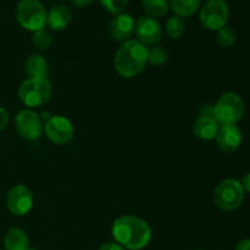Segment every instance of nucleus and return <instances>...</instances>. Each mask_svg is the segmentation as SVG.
I'll list each match as a JSON object with an SVG mask.
<instances>
[{
  "instance_id": "1",
  "label": "nucleus",
  "mask_w": 250,
  "mask_h": 250,
  "mask_svg": "<svg viewBox=\"0 0 250 250\" xmlns=\"http://www.w3.org/2000/svg\"><path fill=\"white\" fill-rule=\"evenodd\" d=\"M111 233L116 243L129 250L144 249L151 241L150 226L133 215H124L115 220Z\"/></svg>"
},
{
  "instance_id": "2",
  "label": "nucleus",
  "mask_w": 250,
  "mask_h": 250,
  "mask_svg": "<svg viewBox=\"0 0 250 250\" xmlns=\"http://www.w3.org/2000/svg\"><path fill=\"white\" fill-rule=\"evenodd\" d=\"M114 62L121 77H136L148 62V48L136 39L124 42L115 54Z\"/></svg>"
},
{
  "instance_id": "3",
  "label": "nucleus",
  "mask_w": 250,
  "mask_h": 250,
  "mask_svg": "<svg viewBox=\"0 0 250 250\" xmlns=\"http://www.w3.org/2000/svg\"><path fill=\"white\" fill-rule=\"evenodd\" d=\"M243 115L244 102L237 93H225L214 105V119L221 126H236Z\"/></svg>"
},
{
  "instance_id": "4",
  "label": "nucleus",
  "mask_w": 250,
  "mask_h": 250,
  "mask_svg": "<svg viewBox=\"0 0 250 250\" xmlns=\"http://www.w3.org/2000/svg\"><path fill=\"white\" fill-rule=\"evenodd\" d=\"M15 15L20 26L26 31H39L46 24V10L39 0H20Z\"/></svg>"
},
{
  "instance_id": "5",
  "label": "nucleus",
  "mask_w": 250,
  "mask_h": 250,
  "mask_svg": "<svg viewBox=\"0 0 250 250\" xmlns=\"http://www.w3.org/2000/svg\"><path fill=\"white\" fill-rule=\"evenodd\" d=\"M51 84L48 78H27L19 88V98L27 107H39L50 100Z\"/></svg>"
},
{
  "instance_id": "6",
  "label": "nucleus",
  "mask_w": 250,
  "mask_h": 250,
  "mask_svg": "<svg viewBox=\"0 0 250 250\" xmlns=\"http://www.w3.org/2000/svg\"><path fill=\"white\" fill-rule=\"evenodd\" d=\"M244 189L241 181L227 178L217 185L214 193L215 205L221 211L231 212L238 209L244 199Z\"/></svg>"
},
{
  "instance_id": "7",
  "label": "nucleus",
  "mask_w": 250,
  "mask_h": 250,
  "mask_svg": "<svg viewBox=\"0 0 250 250\" xmlns=\"http://www.w3.org/2000/svg\"><path fill=\"white\" fill-rule=\"evenodd\" d=\"M229 17V5L225 0H208L199 10V20L209 31H219L227 24Z\"/></svg>"
},
{
  "instance_id": "8",
  "label": "nucleus",
  "mask_w": 250,
  "mask_h": 250,
  "mask_svg": "<svg viewBox=\"0 0 250 250\" xmlns=\"http://www.w3.org/2000/svg\"><path fill=\"white\" fill-rule=\"evenodd\" d=\"M15 129L24 141H36L44 133V124L41 116L31 109L21 110L15 115Z\"/></svg>"
},
{
  "instance_id": "9",
  "label": "nucleus",
  "mask_w": 250,
  "mask_h": 250,
  "mask_svg": "<svg viewBox=\"0 0 250 250\" xmlns=\"http://www.w3.org/2000/svg\"><path fill=\"white\" fill-rule=\"evenodd\" d=\"M44 133L51 143L65 146L73 139L75 128L70 120L61 115H55V116H50L45 121Z\"/></svg>"
},
{
  "instance_id": "10",
  "label": "nucleus",
  "mask_w": 250,
  "mask_h": 250,
  "mask_svg": "<svg viewBox=\"0 0 250 250\" xmlns=\"http://www.w3.org/2000/svg\"><path fill=\"white\" fill-rule=\"evenodd\" d=\"M33 207V194L24 185H16L6 194V208L15 216H24Z\"/></svg>"
},
{
  "instance_id": "11",
  "label": "nucleus",
  "mask_w": 250,
  "mask_h": 250,
  "mask_svg": "<svg viewBox=\"0 0 250 250\" xmlns=\"http://www.w3.org/2000/svg\"><path fill=\"white\" fill-rule=\"evenodd\" d=\"M134 32L137 34V41L141 42L144 45H158V43L161 39V26L159 21L154 17L141 16L136 22V28Z\"/></svg>"
},
{
  "instance_id": "12",
  "label": "nucleus",
  "mask_w": 250,
  "mask_h": 250,
  "mask_svg": "<svg viewBox=\"0 0 250 250\" xmlns=\"http://www.w3.org/2000/svg\"><path fill=\"white\" fill-rule=\"evenodd\" d=\"M136 22L133 17L128 14L115 15L109 23V36L115 42H127L134 33Z\"/></svg>"
},
{
  "instance_id": "13",
  "label": "nucleus",
  "mask_w": 250,
  "mask_h": 250,
  "mask_svg": "<svg viewBox=\"0 0 250 250\" xmlns=\"http://www.w3.org/2000/svg\"><path fill=\"white\" fill-rule=\"evenodd\" d=\"M215 139L220 150L224 153H234L241 146L243 136L237 126H221Z\"/></svg>"
},
{
  "instance_id": "14",
  "label": "nucleus",
  "mask_w": 250,
  "mask_h": 250,
  "mask_svg": "<svg viewBox=\"0 0 250 250\" xmlns=\"http://www.w3.org/2000/svg\"><path fill=\"white\" fill-rule=\"evenodd\" d=\"M72 21V11L65 4H59L46 12V24L53 31H62Z\"/></svg>"
},
{
  "instance_id": "15",
  "label": "nucleus",
  "mask_w": 250,
  "mask_h": 250,
  "mask_svg": "<svg viewBox=\"0 0 250 250\" xmlns=\"http://www.w3.org/2000/svg\"><path fill=\"white\" fill-rule=\"evenodd\" d=\"M220 129V125L214 116H198L195 120L193 132L195 137L202 141H211L215 139L217 132Z\"/></svg>"
},
{
  "instance_id": "16",
  "label": "nucleus",
  "mask_w": 250,
  "mask_h": 250,
  "mask_svg": "<svg viewBox=\"0 0 250 250\" xmlns=\"http://www.w3.org/2000/svg\"><path fill=\"white\" fill-rule=\"evenodd\" d=\"M5 250H28L29 239L26 232L19 227H11L4 236Z\"/></svg>"
},
{
  "instance_id": "17",
  "label": "nucleus",
  "mask_w": 250,
  "mask_h": 250,
  "mask_svg": "<svg viewBox=\"0 0 250 250\" xmlns=\"http://www.w3.org/2000/svg\"><path fill=\"white\" fill-rule=\"evenodd\" d=\"M26 72L29 78H46L48 62L39 54H32L26 61Z\"/></svg>"
},
{
  "instance_id": "18",
  "label": "nucleus",
  "mask_w": 250,
  "mask_h": 250,
  "mask_svg": "<svg viewBox=\"0 0 250 250\" xmlns=\"http://www.w3.org/2000/svg\"><path fill=\"white\" fill-rule=\"evenodd\" d=\"M202 0H168L170 9L180 17H189L200 9Z\"/></svg>"
},
{
  "instance_id": "19",
  "label": "nucleus",
  "mask_w": 250,
  "mask_h": 250,
  "mask_svg": "<svg viewBox=\"0 0 250 250\" xmlns=\"http://www.w3.org/2000/svg\"><path fill=\"white\" fill-rule=\"evenodd\" d=\"M142 6L148 16L154 19L165 16L170 9L168 0H142Z\"/></svg>"
},
{
  "instance_id": "20",
  "label": "nucleus",
  "mask_w": 250,
  "mask_h": 250,
  "mask_svg": "<svg viewBox=\"0 0 250 250\" xmlns=\"http://www.w3.org/2000/svg\"><path fill=\"white\" fill-rule=\"evenodd\" d=\"M166 33L171 39H180L186 31V23L182 17L171 16L166 22Z\"/></svg>"
},
{
  "instance_id": "21",
  "label": "nucleus",
  "mask_w": 250,
  "mask_h": 250,
  "mask_svg": "<svg viewBox=\"0 0 250 250\" xmlns=\"http://www.w3.org/2000/svg\"><path fill=\"white\" fill-rule=\"evenodd\" d=\"M236 39L237 34L231 27L225 26L217 31L216 42L220 46H222V48H229V46H232L236 43Z\"/></svg>"
},
{
  "instance_id": "22",
  "label": "nucleus",
  "mask_w": 250,
  "mask_h": 250,
  "mask_svg": "<svg viewBox=\"0 0 250 250\" xmlns=\"http://www.w3.org/2000/svg\"><path fill=\"white\" fill-rule=\"evenodd\" d=\"M32 42H33L34 46H36L38 50H48L51 45V34L49 33L46 29L42 28L39 31L33 32V36H32Z\"/></svg>"
},
{
  "instance_id": "23",
  "label": "nucleus",
  "mask_w": 250,
  "mask_h": 250,
  "mask_svg": "<svg viewBox=\"0 0 250 250\" xmlns=\"http://www.w3.org/2000/svg\"><path fill=\"white\" fill-rule=\"evenodd\" d=\"M168 54L166 49L160 45H153L148 49V62L154 66H161L167 61Z\"/></svg>"
},
{
  "instance_id": "24",
  "label": "nucleus",
  "mask_w": 250,
  "mask_h": 250,
  "mask_svg": "<svg viewBox=\"0 0 250 250\" xmlns=\"http://www.w3.org/2000/svg\"><path fill=\"white\" fill-rule=\"evenodd\" d=\"M102 6L112 15L121 14L128 5L129 0H99Z\"/></svg>"
},
{
  "instance_id": "25",
  "label": "nucleus",
  "mask_w": 250,
  "mask_h": 250,
  "mask_svg": "<svg viewBox=\"0 0 250 250\" xmlns=\"http://www.w3.org/2000/svg\"><path fill=\"white\" fill-rule=\"evenodd\" d=\"M98 250H127L124 247L120 246L119 243H115V242H106V243L102 244Z\"/></svg>"
},
{
  "instance_id": "26",
  "label": "nucleus",
  "mask_w": 250,
  "mask_h": 250,
  "mask_svg": "<svg viewBox=\"0 0 250 250\" xmlns=\"http://www.w3.org/2000/svg\"><path fill=\"white\" fill-rule=\"evenodd\" d=\"M7 122H9V115H7V111L4 107L0 106V131H2V129L7 126Z\"/></svg>"
},
{
  "instance_id": "27",
  "label": "nucleus",
  "mask_w": 250,
  "mask_h": 250,
  "mask_svg": "<svg viewBox=\"0 0 250 250\" xmlns=\"http://www.w3.org/2000/svg\"><path fill=\"white\" fill-rule=\"evenodd\" d=\"M93 1H94V0H70V2L73 5V6L80 7V9L89 6Z\"/></svg>"
},
{
  "instance_id": "28",
  "label": "nucleus",
  "mask_w": 250,
  "mask_h": 250,
  "mask_svg": "<svg viewBox=\"0 0 250 250\" xmlns=\"http://www.w3.org/2000/svg\"><path fill=\"white\" fill-rule=\"evenodd\" d=\"M241 183H242V187H243L244 192L249 193L250 194V172L247 173V175L242 178Z\"/></svg>"
},
{
  "instance_id": "29",
  "label": "nucleus",
  "mask_w": 250,
  "mask_h": 250,
  "mask_svg": "<svg viewBox=\"0 0 250 250\" xmlns=\"http://www.w3.org/2000/svg\"><path fill=\"white\" fill-rule=\"evenodd\" d=\"M234 250H250V239H243L239 242Z\"/></svg>"
},
{
  "instance_id": "30",
  "label": "nucleus",
  "mask_w": 250,
  "mask_h": 250,
  "mask_svg": "<svg viewBox=\"0 0 250 250\" xmlns=\"http://www.w3.org/2000/svg\"><path fill=\"white\" fill-rule=\"evenodd\" d=\"M28 250H39V249H37V248H31V247H29Z\"/></svg>"
},
{
  "instance_id": "31",
  "label": "nucleus",
  "mask_w": 250,
  "mask_h": 250,
  "mask_svg": "<svg viewBox=\"0 0 250 250\" xmlns=\"http://www.w3.org/2000/svg\"><path fill=\"white\" fill-rule=\"evenodd\" d=\"M197 250H202V249H197Z\"/></svg>"
}]
</instances>
